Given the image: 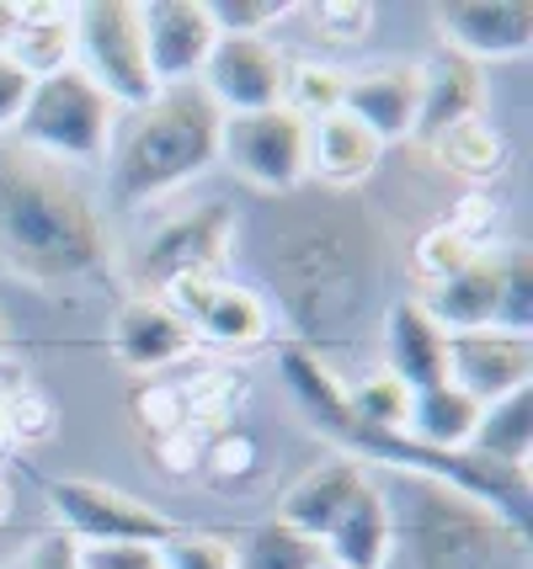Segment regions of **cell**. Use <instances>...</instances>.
Masks as SVG:
<instances>
[{
    "label": "cell",
    "mask_w": 533,
    "mask_h": 569,
    "mask_svg": "<svg viewBox=\"0 0 533 569\" xmlns=\"http://www.w3.org/2000/svg\"><path fill=\"white\" fill-rule=\"evenodd\" d=\"M283 368V383L294 405L305 410V421L315 431H326L330 442L342 447V458H368V463H389V469H406L411 479L422 485H443V490H458V496L481 500L491 506L496 517L517 527L523 538L533 532V485H529V469H502L491 463L481 452H432V447L411 442L406 431H374V426H357L353 410H347V395L342 383L330 378V368L320 357H309L305 347H288L278 357Z\"/></svg>",
    "instance_id": "cell-1"
},
{
    "label": "cell",
    "mask_w": 533,
    "mask_h": 569,
    "mask_svg": "<svg viewBox=\"0 0 533 569\" xmlns=\"http://www.w3.org/2000/svg\"><path fill=\"white\" fill-rule=\"evenodd\" d=\"M0 267L43 288L107 267L102 208L65 166L17 139H0Z\"/></svg>",
    "instance_id": "cell-2"
},
{
    "label": "cell",
    "mask_w": 533,
    "mask_h": 569,
    "mask_svg": "<svg viewBox=\"0 0 533 569\" xmlns=\"http://www.w3.org/2000/svg\"><path fill=\"white\" fill-rule=\"evenodd\" d=\"M225 112L204 97V86H160L155 101L128 112L124 133H112V198L150 202L193 181L219 160Z\"/></svg>",
    "instance_id": "cell-3"
},
{
    "label": "cell",
    "mask_w": 533,
    "mask_h": 569,
    "mask_svg": "<svg viewBox=\"0 0 533 569\" xmlns=\"http://www.w3.org/2000/svg\"><path fill=\"white\" fill-rule=\"evenodd\" d=\"M416 485L411 500V565L416 569H529V538L507 527L491 506L443 490Z\"/></svg>",
    "instance_id": "cell-4"
},
{
    "label": "cell",
    "mask_w": 533,
    "mask_h": 569,
    "mask_svg": "<svg viewBox=\"0 0 533 569\" xmlns=\"http://www.w3.org/2000/svg\"><path fill=\"white\" fill-rule=\"evenodd\" d=\"M112 133H118V107H112L76 64L32 80L22 118H17V144L38 149L53 166H91V160H107Z\"/></svg>",
    "instance_id": "cell-5"
},
{
    "label": "cell",
    "mask_w": 533,
    "mask_h": 569,
    "mask_svg": "<svg viewBox=\"0 0 533 569\" xmlns=\"http://www.w3.org/2000/svg\"><path fill=\"white\" fill-rule=\"evenodd\" d=\"M76 70L102 91L112 107H145L155 101V74L145 59L139 6L134 0H86L76 6Z\"/></svg>",
    "instance_id": "cell-6"
},
{
    "label": "cell",
    "mask_w": 533,
    "mask_h": 569,
    "mask_svg": "<svg viewBox=\"0 0 533 569\" xmlns=\"http://www.w3.org/2000/svg\"><path fill=\"white\" fill-rule=\"evenodd\" d=\"M43 496H49V511L59 517V532L80 548H112V543L160 548L166 538H177L166 511H155V506L124 496L112 485H97V479H49Z\"/></svg>",
    "instance_id": "cell-7"
},
{
    "label": "cell",
    "mask_w": 533,
    "mask_h": 569,
    "mask_svg": "<svg viewBox=\"0 0 533 569\" xmlns=\"http://www.w3.org/2000/svg\"><path fill=\"white\" fill-rule=\"evenodd\" d=\"M305 144L309 123L288 107L235 112L219 128V160L256 192H294L305 181Z\"/></svg>",
    "instance_id": "cell-8"
},
{
    "label": "cell",
    "mask_w": 533,
    "mask_h": 569,
    "mask_svg": "<svg viewBox=\"0 0 533 569\" xmlns=\"http://www.w3.org/2000/svg\"><path fill=\"white\" fill-rule=\"evenodd\" d=\"M235 250V213L225 202H204L181 219L160 223L155 240L145 246V293H171L181 282H198V277H219Z\"/></svg>",
    "instance_id": "cell-9"
},
{
    "label": "cell",
    "mask_w": 533,
    "mask_h": 569,
    "mask_svg": "<svg viewBox=\"0 0 533 569\" xmlns=\"http://www.w3.org/2000/svg\"><path fill=\"white\" fill-rule=\"evenodd\" d=\"M283 74H288V59L267 38H229V32H219L204 59V70H198V80H204V97L225 118H235V112L278 107Z\"/></svg>",
    "instance_id": "cell-10"
},
{
    "label": "cell",
    "mask_w": 533,
    "mask_h": 569,
    "mask_svg": "<svg viewBox=\"0 0 533 569\" xmlns=\"http://www.w3.org/2000/svg\"><path fill=\"white\" fill-rule=\"evenodd\" d=\"M448 383L475 405H496L517 389H533V336H512V330L448 336Z\"/></svg>",
    "instance_id": "cell-11"
},
{
    "label": "cell",
    "mask_w": 533,
    "mask_h": 569,
    "mask_svg": "<svg viewBox=\"0 0 533 569\" xmlns=\"http://www.w3.org/2000/svg\"><path fill=\"white\" fill-rule=\"evenodd\" d=\"M160 298L187 320V330L198 341H214V347H256L273 330L267 303L251 288L229 282V277H198V282H181V288Z\"/></svg>",
    "instance_id": "cell-12"
},
{
    "label": "cell",
    "mask_w": 533,
    "mask_h": 569,
    "mask_svg": "<svg viewBox=\"0 0 533 569\" xmlns=\"http://www.w3.org/2000/svg\"><path fill=\"white\" fill-rule=\"evenodd\" d=\"M139 32H145V59H150L155 86H193L219 38L208 0H150V6H139Z\"/></svg>",
    "instance_id": "cell-13"
},
{
    "label": "cell",
    "mask_w": 533,
    "mask_h": 569,
    "mask_svg": "<svg viewBox=\"0 0 533 569\" xmlns=\"http://www.w3.org/2000/svg\"><path fill=\"white\" fill-rule=\"evenodd\" d=\"M437 32L448 53L485 64V59H523L533 49L529 0H448L437 6Z\"/></svg>",
    "instance_id": "cell-14"
},
{
    "label": "cell",
    "mask_w": 533,
    "mask_h": 569,
    "mask_svg": "<svg viewBox=\"0 0 533 569\" xmlns=\"http://www.w3.org/2000/svg\"><path fill=\"white\" fill-rule=\"evenodd\" d=\"M384 372L411 395L448 383V330L422 309V298H401L384 315Z\"/></svg>",
    "instance_id": "cell-15"
},
{
    "label": "cell",
    "mask_w": 533,
    "mask_h": 569,
    "mask_svg": "<svg viewBox=\"0 0 533 569\" xmlns=\"http://www.w3.org/2000/svg\"><path fill=\"white\" fill-rule=\"evenodd\" d=\"M193 347H198V336L187 330V320L166 298H155V293H134L118 309V320H112V351L134 372L171 368L181 357H193Z\"/></svg>",
    "instance_id": "cell-16"
},
{
    "label": "cell",
    "mask_w": 533,
    "mask_h": 569,
    "mask_svg": "<svg viewBox=\"0 0 533 569\" xmlns=\"http://www.w3.org/2000/svg\"><path fill=\"white\" fill-rule=\"evenodd\" d=\"M422 309H427L448 336L496 330V315H502V250H481V256H470L458 272L427 282Z\"/></svg>",
    "instance_id": "cell-17"
},
{
    "label": "cell",
    "mask_w": 533,
    "mask_h": 569,
    "mask_svg": "<svg viewBox=\"0 0 533 569\" xmlns=\"http://www.w3.org/2000/svg\"><path fill=\"white\" fill-rule=\"evenodd\" d=\"M416 107H422L416 64H389V70L347 74V86H342V112H347L353 123L368 128L379 144L416 133Z\"/></svg>",
    "instance_id": "cell-18"
},
{
    "label": "cell",
    "mask_w": 533,
    "mask_h": 569,
    "mask_svg": "<svg viewBox=\"0 0 533 569\" xmlns=\"http://www.w3.org/2000/svg\"><path fill=\"white\" fill-rule=\"evenodd\" d=\"M368 485V473L357 458H330V463H315L309 473H299V485H288V496L278 506V521L305 532L315 543H326V532L342 521V511L353 506V496Z\"/></svg>",
    "instance_id": "cell-19"
},
{
    "label": "cell",
    "mask_w": 533,
    "mask_h": 569,
    "mask_svg": "<svg viewBox=\"0 0 533 569\" xmlns=\"http://www.w3.org/2000/svg\"><path fill=\"white\" fill-rule=\"evenodd\" d=\"M326 565L336 569H384L395 553V511L384 490L368 479L353 496V506L342 511V521L326 532Z\"/></svg>",
    "instance_id": "cell-20"
},
{
    "label": "cell",
    "mask_w": 533,
    "mask_h": 569,
    "mask_svg": "<svg viewBox=\"0 0 533 569\" xmlns=\"http://www.w3.org/2000/svg\"><path fill=\"white\" fill-rule=\"evenodd\" d=\"M422 80V107H416V139H437L443 128L464 123L481 112V64L458 59V53H432L427 64H416Z\"/></svg>",
    "instance_id": "cell-21"
},
{
    "label": "cell",
    "mask_w": 533,
    "mask_h": 569,
    "mask_svg": "<svg viewBox=\"0 0 533 569\" xmlns=\"http://www.w3.org/2000/svg\"><path fill=\"white\" fill-rule=\"evenodd\" d=\"M384 144L368 133L363 123H353L347 112H326L309 123V144H305V176L326 181V187H353L379 166Z\"/></svg>",
    "instance_id": "cell-22"
},
{
    "label": "cell",
    "mask_w": 533,
    "mask_h": 569,
    "mask_svg": "<svg viewBox=\"0 0 533 569\" xmlns=\"http://www.w3.org/2000/svg\"><path fill=\"white\" fill-rule=\"evenodd\" d=\"M70 53H76V6H17L11 49H6L17 70L43 80V74L65 70Z\"/></svg>",
    "instance_id": "cell-23"
},
{
    "label": "cell",
    "mask_w": 533,
    "mask_h": 569,
    "mask_svg": "<svg viewBox=\"0 0 533 569\" xmlns=\"http://www.w3.org/2000/svg\"><path fill=\"white\" fill-rule=\"evenodd\" d=\"M481 410L470 395H458L454 383H437V389H422L411 395V410H406V437L411 442L432 447V452H464L475 426H481Z\"/></svg>",
    "instance_id": "cell-24"
},
{
    "label": "cell",
    "mask_w": 533,
    "mask_h": 569,
    "mask_svg": "<svg viewBox=\"0 0 533 569\" xmlns=\"http://www.w3.org/2000/svg\"><path fill=\"white\" fill-rule=\"evenodd\" d=\"M529 447H533V389L496 399L481 410V426L470 437V452H481L502 469H529Z\"/></svg>",
    "instance_id": "cell-25"
},
{
    "label": "cell",
    "mask_w": 533,
    "mask_h": 569,
    "mask_svg": "<svg viewBox=\"0 0 533 569\" xmlns=\"http://www.w3.org/2000/svg\"><path fill=\"white\" fill-rule=\"evenodd\" d=\"M432 144H437V154H443L448 171L475 176V181H485V176H496L507 166V139H502L496 123H485L481 112L464 118V123H454V128H443Z\"/></svg>",
    "instance_id": "cell-26"
},
{
    "label": "cell",
    "mask_w": 533,
    "mask_h": 569,
    "mask_svg": "<svg viewBox=\"0 0 533 569\" xmlns=\"http://www.w3.org/2000/svg\"><path fill=\"white\" fill-rule=\"evenodd\" d=\"M235 569H326V548L273 517L235 548Z\"/></svg>",
    "instance_id": "cell-27"
},
{
    "label": "cell",
    "mask_w": 533,
    "mask_h": 569,
    "mask_svg": "<svg viewBox=\"0 0 533 569\" xmlns=\"http://www.w3.org/2000/svg\"><path fill=\"white\" fill-rule=\"evenodd\" d=\"M342 86H347V74L326 70V64H315V59L288 64V74H283V107L299 112L305 123H315V118H326V112H342Z\"/></svg>",
    "instance_id": "cell-28"
},
{
    "label": "cell",
    "mask_w": 533,
    "mask_h": 569,
    "mask_svg": "<svg viewBox=\"0 0 533 569\" xmlns=\"http://www.w3.org/2000/svg\"><path fill=\"white\" fill-rule=\"evenodd\" d=\"M342 395H347V410H353L357 426H374V431H406L411 389L406 383H395L389 372H374V378H363V383L342 389Z\"/></svg>",
    "instance_id": "cell-29"
},
{
    "label": "cell",
    "mask_w": 533,
    "mask_h": 569,
    "mask_svg": "<svg viewBox=\"0 0 533 569\" xmlns=\"http://www.w3.org/2000/svg\"><path fill=\"white\" fill-rule=\"evenodd\" d=\"M496 330H512V336L533 330V256L523 246L502 250V315H496Z\"/></svg>",
    "instance_id": "cell-30"
},
{
    "label": "cell",
    "mask_w": 533,
    "mask_h": 569,
    "mask_svg": "<svg viewBox=\"0 0 533 569\" xmlns=\"http://www.w3.org/2000/svg\"><path fill=\"white\" fill-rule=\"evenodd\" d=\"M208 17H214V32L261 38L278 17H288V0H208Z\"/></svg>",
    "instance_id": "cell-31"
},
{
    "label": "cell",
    "mask_w": 533,
    "mask_h": 569,
    "mask_svg": "<svg viewBox=\"0 0 533 569\" xmlns=\"http://www.w3.org/2000/svg\"><path fill=\"white\" fill-rule=\"evenodd\" d=\"M160 569H235V548L208 532H177L160 543Z\"/></svg>",
    "instance_id": "cell-32"
},
{
    "label": "cell",
    "mask_w": 533,
    "mask_h": 569,
    "mask_svg": "<svg viewBox=\"0 0 533 569\" xmlns=\"http://www.w3.org/2000/svg\"><path fill=\"white\" fill-rule=\"evenodd\" d=\"M485 246H475V240H464L454 223H443V229H427L422 234V246H416V267H422V277L427 282H437V277L458 272L470 256H481Z\"/></svg>",
    "instance_id": "cell-33"
},
{
    "label": "cell",
    "mask_w": 533,
    "mask_h": 569,
    "mask_svg": "<svg viewBox=\"0 0 533 569\" xmlns=\"http://www.w3.org/2000/svg\"><path fill=\"white\" fill-rule=\"evenodd\" d=\"M53 431V405L38 389H17V395H6V437H49Z\"/></svg>",
    "instance_id": "cell-34"
},
{
    "label": "cell",
    "mask_w": 533,
    "mask_h": 569,
    "mask_svg": "<svg viewBox=\"0 0 533 569\" xmlns=\"http://www.w3.org/2000/svg\"><path fill=\"white\" fill-rule=\"evenodd\" d=\"M6 569H80V543H70V538L53 527L43 538H32Z\"/></svg>",
    "instance_id": "cell-35"
},
{
    "label": "cell",
    "mask_w": 533,
    "mask_h": 569,
    "mask_svg": "<svg viewBox=\"0 0 533 569\" xmlns=\"http://www.w3.org/2000/svg\"><path fill=\"white\" fill-rule=\"evenodd\" d=\"M80 569H160V548H145V543L80 548Z\"/></svg>",
    "instance_id": "cell-36"
},
{
    "label": "cell",
    "mask_w": 533,
    "mask_h": 569,
    "mask_svg": "<svg viewBox=\"0 0 533 569\" xmlns=\"http://www.w3.org/2000/svg\"><path fill=\"white\" fill-rule=\"evenodd\" d=\"M374 22V6H320L315 11V27L326 32L330 43H357Z\"/></svg>",
    "instance_id": "cell-37"
},
{
    "label": "cell",
    "mask_w": 533,
    "mask_h": 569,
    "mask_svg": "<svg viewBox=\"0 0 533 569\" xmlns=\"http://www.w3.org/2000/svg\"><path fill=\"white\" fill-rule=\"evenodd\" d=\"M27 91H32V74L17 70L11 59H0V133L17 128V118H22V107H27Z\"/></svg>",
    "instance_id": "cell-38"
},
{
    "label": "cell",
    "mask_w": 533,
    "mask_h": 569,
    "mask_svg": "<svg viewBox=\"0 0 533 569\" xmlns=\"http://www.w3.org/2000/svg\"><path fill=\"white\" fill-rule=\"evenodd\" d=\"M11 27H17V6L0 0V59H6V49H11Z\"/></svg>",
    "instance_id": "cell-39"
},
{
    "label": "cell",
    "mask_w": 533,
    "mask_h": 569,
    "mask_svg": "<svg viewBox=\"0 0 533 569\" xmlns=\"http://www.w3.org/2000/svg\"><path fill=\"white\" fill-rule=\"evenodd\" d=\"M6 511H11V485L0 479V521H6Z\"/></svg>",
    "instance_id": "cell-40"
},
{
    "label": "cell",
    "mask_w": 533,
    "mask_h": 569,
    "mask_svg": "<svg viewBox=\"0 0 533 569\" xmlns=\"http://www.w3.org/2000/svg\"><path fill=\"white\" fill-rule=\"evenodd\" d=\"M11 442V437H6V395H0V447Z\"/></svg>",
    "instance_id": "cell-41"
},
{
    "label": "cell",
    "mask_w": 533,
    "mask_h": 569,
    "mask_svg": "<svg viewBox=\"0 0 533 569\" xmlns=\"http://www.w3.org/2000/svg\"><path fill=\"white\" fill-rule=\"evenodd\" d=\"M6 341H11V330H6V315H0V351H6Z\"/></svg>",
    "instance_id": "cell-42"
},
{
    "label": "cell",
    "mask_w": 533,
    "mask_h": 569,
    "mask_svg": "<svg viewBox=\"0 0 533 569\" xmlns=\"http://www.w3.org/2000/svg\"><path fill=\"white\" fill-rule=\"evenodd\" d=\"M326 569H336V565H326Z\"/></svg>",
    "instance_id": "cell-43"
}]
</instances>
